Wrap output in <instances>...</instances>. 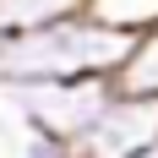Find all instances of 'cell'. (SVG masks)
Here are the masks:
<instances>
[{"label": "cell", "mask_w": 158, "mask_h": 158, "mask_svg": "<svg viewBox=\"0 0 158 158\" xmlns=\"http://www.w3.org/2000/svg\"><path fill=\"white\" fill-rule=\"evenodd\" d=\"M136 33L114 27L93 11L60 16L49 27L0 38V87L27 82H82V77H114Z\"/></svg>", "instance_id": "1"}, {"label": "cell", "mask_w": 158, "mask_h": 158, "mask_svg": "<svg viewBox=\"0 0 158 158\" xmlns=\"http://www.w3.org/2000/svg\"><path fill=\"white\" fill-rule=\"evenodd\" d=\"M22 131H49L65 142H82L98 126V114L114 98V77H82V82H27V87H0Z\"/></svg>", "instance_id": "2"}, {"label": "cell", "mask_w": 158, "mask_h": 158, "mask_svg": "<svg viewBox=\"0 0 158 158\" xmlns=\"http://www.w3.org/2000/svg\"><path fill=\"white\" fill-rule=\"evenodd\" d=\"M147 147H158V98H136V93L114 87L109 109L77 142V153L82 158H136Z\"/></svg>", "instance_id": "3"}, {"label": "cell", "mask_w": 158, "mask_h": 158, "mask_svg": "<svg viewBox=\"0 0 158 158\" xmlns=\"http://www.w3.org/2000/svg\"><path fill=\"white\" fill-rule=\"evenodd\" d=\"M114 87L120 93H136V98H158V22L153 27H136L126 60L114 71Z\"/></svg>", "instance_id": "4"}, {"label": "cell", "mask_w": 158, "mask_h": 158, "mask_svg": "<svg viewBox=\"0 0 158 158\" xmlns=\"http://www.w3.org/2000/svg\"><path fill=\"white\" fill-rule=\"evenodd\" d=\"M77 11H87V0H0V38L49 27V22L77 16Z\"/></svg>", "instance_id": "5"}, {"label": "cell", "mask_w": 158, "mask_h": 158, "mask_svg": "<svg viewBox=\"0 0 158 158\" xmlns=\"http://www.w3.org/2000/svg\"><path fill=\"white\" fill-rule=\"evenodd\" d=\"M87 11L104 16V22H114V27H153L158 22V0H87Z\"/></svg>", "instance_id": "6"}, {"label": "cell", "mask_w": 158, "mask_h": 158, "mask_svg": "<svg viewBox=\"0 0 158 158\" xmlns=\"http://www.w3.org/2000/svg\"><path fill=\"white\" fill-rule=\"evenodd\" d=\"M22 158H82L77 142L49 136V131H22Z\"/></svg>", "instance_id": "7"}, {"label": "cell", "mask_w": 158, "mask_h": 158, "mask_svg": "<svg viewBox=\"0 0 158 158\" xmlns=\"http://www.w3.org/2000/svg\"><path fill=\"white\" fill-rule=\"evenodd\" d=\"M136 158H158V147H147V153H136Z\"/></svg>", "instance_id": "8"}]
</instances>
